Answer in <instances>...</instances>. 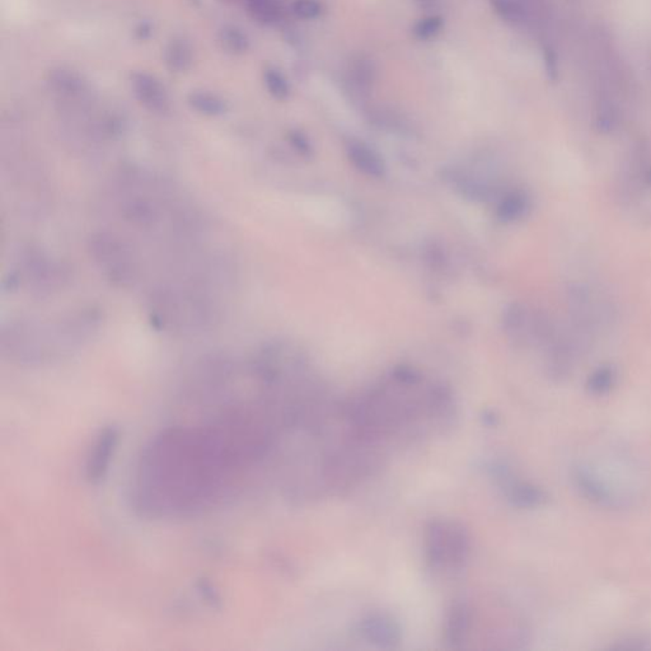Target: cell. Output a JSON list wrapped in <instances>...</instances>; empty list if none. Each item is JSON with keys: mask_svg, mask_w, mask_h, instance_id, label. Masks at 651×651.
<instances>
[{"mask_svg": "<svg viewBox=\"0 0 651 651\" xmlns=\"http://www.w3.org/2000/svg\"><path fill=\"white\" fill-rule=\"evenodd\" d=\"M266 456L261 434L235 409L205 423L171 426L141 456L135 505L154 517L209 511L235 497Z\"/></svg>", "mask_w": 651, "mask_h": 651, "instance_id": "obj_1", "label": "cell"}, {"mask_svg": "<svg viewBox=\"0 0 651 651\" xmlns=\"http://www.w3.org/2000/svg\"><path fill=\"white\" fill-rule=\"evenodd\" d=\"M471 552L470 533L453 519H433L425 528V558L430 569L458 571L467 564Z\"/></svg>", "mask_w": 651, "mask_h": 651, "instance_id": "obj_2", "label": "cell"}, {"mask_svg": "<svg viewBox=\"0 0 651 651\" xmlns=\"http://www.w3.org/2000/svg\"><path fill=\"white\" fill-rule=\"evenodd\" d=\"M357 632L367 643L379 649H395L402 638L398 621L384 612H373L364 616L357 624Z\"/></svg>", "mask_w": 651, "mask_h": 651, "instance_id": "obj_3", "label": "cell"}, {"mask_svg": "<svg viewBox=\"0 0 651 651\" xmlns=\"http://www.w3.org/2000/svg\"><path fill=\"white\" fill-rule=\"evenodd\" d=\"M96 261L100 262L101 269L105 270L110 280L124 284L130 280L131 276V262L126 249L122 247L119 241L111 237L100 235L94 238L92 244Z\"/></svg>", "mask_w": 651, "mask_h": 651, "instance_id": "obj_4", "label": "cell"}, {"mask_svg": "<svg viewBox=\"0 0 651 651\" xmlns=\"http://www.w3.org/2000/svg\"><path fill=\"white\" fill-rule=\"evenodd\" d=\"M130 88L135 100L154 114H167L171 100L167 88L155 75L148 72H134L130 75Z\"/></svg>", "mask_w": 651, "mask_h": 651, "instance_id": "obj_5", "label": "cell"}, {"mask_svg": "<svg viewBox=\"0 0 651 651\" xmlns=\"http://www.w3.org/2000/svg\"><path fill=\"white\" fill-rule=\"evenodd\" d=\"M472 618V608L467 602L456 600L450 605L444 624V640L450 647L461 649L463 646L470 636Z\"/></svg>", "mask_w": 651, "mask_h": 651, "instance_id": "obj_6", "label": "cell"}, {"mask_svg": "<svg viewBox=\"0 0 651 651\" xmlns=\"http://www.w3.org/2000/svg\"><path fill=\"white\" fill-rule=\"evenodd\" d=\"M163 59L171 73H186L194 64V48L185 37L175 36L164 47Z\"/></svg>", "mask_w": 651, "mask_h": 651, "instance_id": "obj_7", "label": "cell"}, {"mask_svg": "<svg viewBox=\"0 0 651 651\" xmlns=\"http://www.w3.org/2000/svg\"><path fill=\"white\" fill-rule=\"evenodd\" d=\"M348 155L351 163L365 175L376 178L384 175L386 167L381 155L363 141H350Z\"/></svg>", "mask_w": 651, "mask_h": 651, "instance_id": "obj_8", "label": "cell"}, {"mask_svg": "<svg viewBox=\"0 0 651 651\" xmlns=\"http://www.w3.org/2000/svg\"><path fill=\"white\" fill-rule=\"evenodd\" d=\"M188 103L197 114L208 117H219L228 112V102L219 94L209 91H192L188 94Z\"/></svg>", "mask_w": 651, "mask_h": 651, "instance_id": "obj_9", "label": "cell"}, {"mask_svg": "<svg viewBox=\"0 0 651 651\" xmlns=\"http://www.w3.org/2000/svg\"><path fill=\"white\" fill-rule=\"evenodd\" d=\"M218 44L227 54L243 55L249 51L251 40L243 28L235 25H225L218 32Z\"/></svg>", "mask_w": 651, "mask_h": 651, "instance_id": "obj_10", "label": "cell"}, {"mask_svg": "<svg viewBox=\"0 0 651 651\" xmlns=\"http://www.w3.org/2000/svg\"><path fill=\"white\" fill-rule=\"evenodd\" d=\"M249 17L263 26H272L282 20V7L277 0H246Z\"/></svg>", "mask_w": 651, "mask_h": 651, "instance_id": "obj_11", "label": "cell"}, {"mask_svg": "<svg viewBox=\"0 0 651 651\" xmlns=\"http://www.w3.org/2000/svg\"><path fill=\"white\" fill-rule=\"evenodd\" d=\"M114 440L116 435L114 431L108 430L106 434H103L98 443H97V449L94 450L93 456L89 459V478H100L102 476V472L106 470L110 456H111V448H114Z\"/></svg>", "mask_w": 651, "mask_h": 651, "instance_id": "obj_12", "label": "cell"}, {"mask_svg": "<svg viewBox=\"0 0 651 651\" xmlns=\"http://www.w3.org/2000/svg\"><path fill=\"white\" fill-rule=\"evenodd\" d=\"M495 13L511 26H523L528 22V9L520 0H490Z\"/></svg>", "mask_w": 651, "mask_h": 651, "instance_id": "obj_13", "label": "cell"}, {"mask_svg": "<svg viewBox=\"0 0 651 651\" xmlns=\"http://www.w3.org/2000/svg\"><path fill=\"white\" fill-rule=\"evenodd\" d=\"M530 209V200L523 192H511L505 196L499 206L497 215L504 222H514L527 214Z\"/></svg>", "mask_w": 651, "mask_h": 651, "instance_id": "obj_14", "label": "cell"}, {"mask_svg": "<svg viewBox=\"0 0 651 651\" xmlns=\"http://www.w3.org/2000/svg\"><path fill=\"white\" fill-rule=\"evenodd\" d=\"M263 84L268 89V92L271 94L277 101H285L288 100L290 96V84H289L287 77L282 74V72L275 67H268L263 70Z\"/></svg>", "mask_w": 651, "mask_h": 651, "instance_id": "obj_15", "label": "cell"}, {"mask_svg": "<svg viewBox=\"0 0 651 651\" xmlns=\"http://www.w3.org/2000/svg\"><path fill=\"white\" fill-rule=\"evenodd\" d=\"M444 27V20L440 15H428L417 20L412 27L414 37L420 41H428L437 37Z\"/></svg>", "mask_w": 651, "mask_h": 651, "instance_id": "obj_16", "label": "cell"}, {"mask_svg": "<svg viewBox=\"0 0 651 651\" xmlns=\"http://www.w3.org/2000/svg\"><path fill=\"white\" fill-rule=\"evenodd\" d=\"M351 75L354 78V81L360 88H369L374 78H376V70L373 63H370L369 59H365L360 56L357 60H355L353 69H351Z\"/></svg>", "mask_w": 651, "mask_h": 651, "instance_id": "obj_17", "label": "cell"}, {"mask_svg": "<svg viewBox=\"0 0 651 651\" xmlns=\"http://www.w3.org/2000/svg\"><path fill=\"white\" fill-rule=\"evenodd\" d=\"M291 12L301 20H316L324 12L322 0H294Z\"/></svg>", "mask_w": 651, "mask_h": 651, "instance_id": "obj_18", "label": "cell"}, {"mask_svg": "<svg viewBox=\"0 0 651 651\" xmlns=\"http://www.w3.org/2000/svg\"><path fill=\"white\" fill-rule=\"evenodd\" d=\"M616 381V371L611 367H603L591 376L589 388L594 393H605L611 388Z\"/></svg>", "mask_w": 651, "mask_h": 651, "instance_id": "obj_19", "label": "cell"}, {"mask_svg": "<svg viewBox=\"0 0 651 651\" xmlns=\"http://www.w3.org/2000/svg\"><path fill=\"white\" fill-rule=\"evenodd\" d=\"M54 81L55 84L60 89H64V91H77L78 88L81 87V79L77 78L73 73L70 72H67L64 69H60L59 72H56L54 75Z\"/></svg>", "mask_w": 651, "mask_h": 651, "instance_id": "obj_20", "label": "cell"}, {"mask_svg": "<svg viewBox=\"0 0 651 651\" xmlns=\"http://www.w3.org/2000/svg\"><path fill=\"white\" fill-rule=\"evenodd\" d=\"M544 59L546 73L548 75V78L551 81H556L558 75V55L551 47H544Z\"/></svg>", "mask_w": 651, "mask_h": 651, "instance_id": "obj_21", "label": "cell"}, {"mask_svg": "<svg viewBox=\"0 0 651 651\" xmlns=\"http://www.w3.org/2000/svg\"><path fill=\"white\" fill-rule=\"evenodd\" d=\"M289 138H290L291 144H293L299 152H302L304 154H305V153H309L310 145H309V140L307 139L305 135L302 134L301 131H291V133L289 134Z\"/></svg>", "mask_w": 651, "mask_h": 651, "instance_id": "obj_22", "label": "cell"}, {"mask_svg": "<svg viewBox=\"0 0 651 651\" xmlns=\"http://www.w3.org/2000/svg\"><path fill=\"white\" fill-rule=\"evenodd\" d=\"M136 36L140 40H147L152 36V26L149 23H140L136 28Z\"/></svg>", "mask_w": 651, "mask_h": 651, "instance_id": "obj_23", "label": "cell"}, {"mask_svg": "<svg viewBox=\"0 0 651 651\" xmlns=\"http://www.w3.org/2000/svg\"><path fill=\"white\" fill-rule=\"evenodd\" d=\"M415 1H416L419 7L423 8V9H431V8H435L439 0H415Z\"/></svg>", "mask_w": 651, "mask_h": 651, "instance_id": "obj_24", "label": "cell"}, {"mask_svg": "<svg viewBox=\"0 0 651 651\" xmlns=\"http://www.w3.org/2000/svg\"><path fill=\"white\" fill-rule=\"evenodd\" d=\"M191 1H192V3H196V4H199V3H200V0H191Z\"/></svg>", "mask_w": 651, "mask_h": 651, "instance_id": "obj_25", "label": "cell"}]
</instances>
